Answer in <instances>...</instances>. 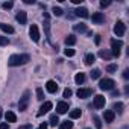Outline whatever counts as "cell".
Masks as SVG:
<instances>
[{
    "mask_svg": "<svg viewBox=\"0 0 129 129\" xmlns=\"http://www.w3.org/2000/svg\"><path fill=\"white\" fill-rule=\"evenodd\" d=\"M96 44H100V35H96Z\"/></svg>",
    "mask_w": 129,
    "mask_h": 129,
    "instance_id": "cell-42",
    "label": "cell"
},
{
    "mask_svg": "<svg viewBox=\"0 0 129 129\" xmlns=\"http://www.w3.org/2000/svg\"><path fill=\"white\" fill-rule=\"evenodd\" d=\"M81 114H82L81 109H73V111H70V118H79Z\"/></svg>",
    "mask_w": 129,
    "mask_h": 129,
    "instance_id": "cell-23",
    "label": "cell"
},
{
    "mask_svg": "<svg viewBox=\"0 0 129 129\" xmlns=\"http://www.w3.org/2000/svg\"><path fill=\"white\" fill-rule=\"evenodd\" d=\"M99 56H100V58H103V59H109L112 55H111L109 52H106V50H100V52H99Z\"/></svg>",
    "mask_w": 129,
    "mask_h": 129,
    "instance_id": "cell-24",
    "label": "cell"
},
{
    "mask_svg": "<svg viewBox=\"0 0 129 129\" xmlns=\"http://www.w3.org/2000/svg\"><path fill=\"white\" fill-rule=\"evenodd\" d=\"M106 70H108L109 73H114V72L117 70V66H115V64H109V66L106 67Z\"/></svg>",
    "mask_w": 129,
    "mask_h": 129,
    "instance_id": "cell-33",
    "label": "cell"
},
{
    "mask_svg": "<svg viewBox=\"0 0 129 129\" xmlns=\"http://www.w3.org/2000/svg\"><path fill=\"white\" fill-rule=\"evenodd\" d=\"M84 81H85V73H76L75 82H76L78 85H81V84H84Z\"/></svg>",
    "mask_w": 129,
    "mask_h": 129,
    "instance_id": "cell-20",
    "label": "cell"
},
{
    "mask_svg": "<svg viewBox=\"0 0 129 129\" xmlns=\"http://www.w3.org/2000/svg\"><path fill=\"white\" fill-rule=\"evenodd\" d=\"M123 78H124V79H129V70H124V73H123Z\"/></svg>",
    "mask_w": 129,
    "mask_h": 129,
    "instance_id": "cell-39",
    "label": "cell"
},
{
    "mask_svg": "<svg viewBox=\"0 0 129 129\" xmlns=\"http://www.w3.org/2000/svg\"><path fill=\"white\" fill-rule=\"evenodd\" d=\"M12 6H14L12 2H5V3H3V9H11Z\"/></svg>",
    "mask_w": 129,
    "mask_h": 129,
    "instance_id": "cell-35",
    "label": "cell"
},
{
    "mask_svg": "<svg viewBox=\"0 0 129 129\" xmlns=\"http://www.w3.org/2000/svg\"><path fill=\"white\" fill-rule=\"evenodd\" d=\"M37 129H47V123H41Z\"/></svg>",
    "mask_w": 129,
    "mask_h": 129,
    "instance_id": "cell-38",
    "label": "cell"
},
{
    "mask_svg": "<svg viewBox=\"0 0 129 129\" xmlns=\"http://www.w3.org/2000/svg\"><path fill=\"white\" fill-rule=\"evenodd\" d=\"M124 30H126V24L123 21H117L115 26H114V34L117 37H123L124 35Z\"/></svg>",
    "mask_w": 129,
    "mask_h": 129,
    "instance_id": "cell-6",
    "label": "cell"
},
{
    "mask_svg": "<svg viewBox=\"0 0 129 129\" xmlns=\"http://www.w3.org/2000/svg\"><path fill=\"white\" fill-rule=\"evenodd\" d=\"M58 123H59V118H58L56 114H53V115L50 117V126H56Z\"/></svg>",
    "mask_w": 129,
    "mask_h": 129,
    "instance_id": "cell-26",
    "label": "cell"
},
{
    "mask_svg": "<svg viewBox=\"0 0 129 129\" xmlns=\"http://www.w3.org/2000/svg\"><path fill=\"white\" fill-rule=\"evenodd\" d=\"M73 3H76V5H81V3H82V0H73Z\"/></svg>",
    "mask_w": 129,
    "mask_h": 129,
    "instance_id": "cell-44",
    "label": "cell"
},
{
    "mask_svg": "<svg viewBox=\"0 0 129 129\" xmlns=\"http://www.w3.org/2000/svg\"><path fill=\"white\" fill-rule=\"evenodd\" d=\"M69 111V103L67 102H59L58 106H56V112L58 114H66Z\"/></svg>",
    "mask_w": 129,
    "mask_h": 129,
    "instance_id": "cell-12",
    "label": "cell"
},
{
    "mask_svg": "<svg viewBox=\"0 0 129 129\" xmlns=\"http://www.w3.org/2000/svg\"><path fill=\"white\" fill-rule=\"evenodd\" d=\"M75 29H76L78 32H87V26H85V24H76Z\"/></svg>",
    "mask_w": 129,
    "mask_h": 129,
    "instance_id": "cell-30",
    "label": "cell"
},
{
    "mask_svg": "<svg viewBox=\"0 0 129 129\" xmlns=\"http://www.w3.org/2000/svg\"><path fill=\"white\" fill-rule=\"evenodd\" d=\"M121 47H123V43H121L120 40H111V49H112L111 55H112V56L118 58V56H120V49H121Z\"/></svg>",
    "mask_w": 129,
    "mask_h": 129,
    "instance_id": "cell-3",
    "label": "cell"
},
{
    "mask_svg": "<svg viewBox=\"0 0 129 129\" xmlns=\"http://www.w3.org/2000/svg\"><path fill=\"white\" fill-rule=\"evenodd\" d=\"M8 44H9L8 37H0V46H8Z\"/></svg>",
    "mask_w": 129,
    "mask_h": 129,
    "instance_id": "cell-31",
    "label": "cell"
},
{
    "mask_svg": "<svg viewBox=\"0 0 129 129\" xmlns=\"http://www.w3.org/2000/svg\"><path fill=\"white\" fill-rule=\"evenodd\" d=\"M66 44H67V46H73V44H76V37H75V35H69V37L66 38Z\"/></svg>",
    "mask_w": 129,
    "mask_h": 129,
    "instance_id": "cell-21",
    "label": "cell"
},
{
    "mask_svg": "<svg viewBox=\"0 0 129 129\" xmlns=\"http://www.w3.org/2000/svg\"><path fill=\"white\" fill-rule=\"evenodd\" d=\"M52 12H53V15H56V17L62 15V9L58 8V6H53V8H52Z\"/></svg>",
    "mask_w": 129,
    "mask_h": 129,
    "instance_id": "cell-28",
    "label": "cell"
},
{
    "mask_svg": "<svg viewBox=\"0 0 129 129\" xmlns=\"http://www.w3.org/2000/svg\"><path fill=\"white\" fill-rule=\"evenodd\" d=\"M52 106H53V105H52V102H44V103L40 106V111H38V114H37V115H38V117H41V115L47 114V112L52 109Z\"/></svg>",
    "mask_w": 129,
    "mask_h": 129,
    "instance_id": "cell-7",
    "label": "cell"
},
{
    "mask_svg": "<svg viewBox=\"0 0 129 129\" xmlns=\"http://www.w3.org/2000/svg\"><path fill=\"white\" fill-rule=\"evenodd\" d=\"M91 78H93V79H99V78H100V70H99V69H94V70L91 72Z\"/></svg>",
    "mask_w": 129,
    "mask_h": 129,
    "instance_id": "cell-29",
    "label": "cell"
},
{
    "mask_svg": "<svg viewBox=\"0 0 129 129\" xmlns=\"http://www.w3.org/2000/svg\"><path fill=\"white\" fill-rule=\"evenodd\" d=\"M37 99L38 100H43L44 99V94H43V90L41 88H37Z\"/></svg>",
    "mask_w": 129,
    "mask_h": 129,
    "instance_id": "cell-32",
    "label": "cell"
},
{
    "mask_svg": "<svg viewBox=\"0 0 129 129\" xmlns=\"http://www.w3.org/2000/svg\"><path fill=\"white\" fill-rule=\"evenodd\" d=\"M0 29H2L5 34H14V27L9 26V24H6V23H2V24H0Z\"/></svg>",
    "mask_w": 129,
    "mask_h": 129,
    "instance_id": "cell-19",
    "label": "cell"
},
{
    "mask_svg": "<svg viewBox=\"0 0 129 129\" xmlns=\"http://www.w3.org/2000/svg\"><path fill=\"white\" fill-rule=\"evenodd\" d=\"M24 3H27V5H32V3H34V0H24Z\"/></svg>",
    "mask_w": 129,
    "mask_h": 129,
    "instance_id": "cell-43",
    "label": "cell"
},
{
    "mask_svg": "<svg viewBox=\"0 0 129 129\" xmlns=\"http://www.w3.org/2000/svg\"><path fill=\"white\" fill-rule=\"evenodd\" d=\"M109 5H111L109 0H106V2H105V0H102V2H100V6H102V8H106V6H109Z\"/></svg>",
    "mask_w": 129,
    "mask_h": 129,
    "instance_id": "cell-37",
    "label": "cell"
},
{
    "mask_svg": "<svg viewBox=\"0 0 129 129\" xmlns=\"http://www.w3.org/2000/svg\"><path fill=\"white\" fill-rule=\"evenodd\" d=\"M30 61V56L29 55H12L8 61V64L11 67H18V66H24V64H27Z\"/></svg>",
    "mask_w": 129,
    "mask_h": 129,
    "instance_id": "cell-1",
    "label": "cell"
},
{
    "mask_svg": "<svg viewBox=\"0 0 129 129\" xmlns=\"http://www.w3.org/2000/svg\"><path fill=\"white\" fill-rule=\"evenodd\" d=\"M15 18H17V21H18L20 24H26V21H27V14H26V11H20V12H17Z\"/></svg>",
    "mask_w": 129,
    "mask_h": 129,
    "instance_id": "cell-13",
    "label": "cell"
},
{
    "mask_svg": "<svg viewBox=\"0 0 129 129\" xmlns=\"http://www.w3.org/2000/svg\"><path fill=\"white\" fill-rule=\"evenodd\" d=\"M0 118H2V108H0Z\"/></svg>",
    "mask_w": 129,
    "mask_h": 129,
    "instance_id": "cell-45",
    "label": "cell"
},
{
    "mask_svg": "<svg viewBox=\"0 0 129 129\" xmlns=\"http://www.w3.org/2000/svg\"><path fill=\"white\" fill-rule=\"evenodd\" d=\"M84 61H85V64H87V66H93V62L96 61V56H94L93 53H87Z\"/></svg>",
    "mask_w": 129,
    "mask_h": 129,
    "instance_id": "cell-18",
    "label": "cell"
},
{
    "mask_svg": "<svg viewBox=\"0 0 129 129\" xmlns=\"http://www.w3.org/2000/svg\"><path fill=\"white\" fill-rule=\"evenodd\" d=\"M123 108H124V105H123L121 102H117V103L114 105V109H115L118 114H121V112H123Z\"/></svg>",
    "mask_w": 129,
    "mask_h": 129,
    "instance_id": "cell-25",
    "label": "cell"
},
{
    "mask_svg": "<svg viewBox=\"0 0 129 129\" xmlns=\"http://www.w3.org/2000/svg\"><path fill=\"white\" fill-rule=\"evenodd\" d=\"M72 127H73V123L69 121V120H67V121H62V123L59 124V129H72Z\"/></svg>",
    "mask_w": 129,
    "mask_h": 129,
    "instance_id": "cell-22",
    "label": "cell"
},
{
    "mask_svg": "<svg viewBox=\"0 0 129 129\" xmlns=\"http://www.w3.org/2000/svg\"><path fill=\"white\" fill-rule=\"evenodd\" d=\"M70 96H72V90L66 88V90H64V97H70Z\"/></svg>",
    "mask_w": 129,
    "mask_h": 129,
    "instance_id": "cell-36",
    "label": "cell"
},
{
    "mask_svg": "<svg viewBox=\"0 0 129 129\" xmlns=\"http://www.w3.org/2000/svg\"><path fill=\"white\" fill-rule=\"evenodd\" d=\"M0 129H8V123H2L0 124Z\"/></svg>",
    "mask_w": 129,
    "mask_h": 129,
    "instance_id": "cell-41",
    "label": "cell"
},
{
    "mask_svg": "<svg viewBox=\"0 0 129 129\" xmlns=\"http://www.w3.org/2000/svg\"><path fill=\"white\" fill-rule=\"evenodd\" d=\"M91 93H93V91H91V88H79L76 94H78V97H79V99H87V97H90V96H91Z\"/></svg>",
    "mask_w": 129,
    "mask_h": 129,
    "instance_id": "cell-10",
    "label": "cell"
},
{
    "mask_svg": "<svg viewBox=\"0 0 129 129\" xmlns=\"http://www.w3.org/2000/svg\"><path fill=\"white\" fill-rule=\"evenodd\" d=\"M64 53H66V56H75V50L73 49H66Z\"/></svg>",
    "mask_w": 129,
    "mask_h": 129,
    "instance_id": "cell-34",
    "label": "cell"
},
{
    "mask_svg": "<svg viewBox=\"0 0 129 129\" xmlns=\"http://www.w3.org/2000/svg\"><path fill=\"white\" fill-rule=\"evenodd\" d=\"M29 35H30V40H32L34 43H38V41H40V30H38V26H37V24H32V26H30Z\"/></svg>",
    "mask_w": 129,
    "mask_h": 129,
    "instance_id": "cell-5",
    "label": "cell"
},
{
    "mask_svg": "<svg viewBox=\"0 0 129 129\" xmlns=\"http://www.w3.org/2000/svg\"><path fill=\"white\" fill-rule=\"evenodd\" d=\"M105 97L102 96V94H97L96 97H94V108L96 109H102L103 106H105Z\"/></svg>",
    "mask_w": 129,
    "mask_h": 129,
    "instance_id": "cell-8",
    "label": "cell"
},
{
    "mask_svg": "<svg viewBox=\"0 0 129 129\" xmlns=\"http://www.w3.org/2000/svg\"><path fill=\"white\" fill-rule=\"evenodd\" d=\"M103 118H105V121H106V123H112V121H114V118H115V114H114V111H111V109L105 111V115H103Z\"/></svg>",
    "mask_w": 129,
    "mask_h": 129,
    "instance_id": "cell-16",
    "label": "cell"
},
{
    "mask_svg": "<svg viewBox=\"0 0 129 129\" xmlns=\"http://www.w3.org/2000/svg\"><path fill=\"white\" fill-rule=\"evenodd\" d=\"M29 99H30V91L26 90L23 93V96L20 97V102H18V109L20 111H26L27 106H29Z\"/></svg>",
    "mask_w": 129,
    "mask_h": 129,
    "instance_id": "cell-2",
    "label": "cell"
},
{
    "mask_svg": "<svg viewBox=\"0 0 129 129\" xmlns=\"http://www.w3.org/2000/svg\"><path fill=\"white\" fill-rule=\"evenodd\" d=\"M93 121H94V124H96V129H102V121H100V118H99L97 115L93 117Z\"/></svg>",
    "mask_w": 129,
    "mask_h": 129,
    "instance_id": "cell-27",
    "label": "cell"
},
{
    "mask_svg": "<svg viewBox=\"0 0 129 129\" xmlns=\"http://www.w3.org/2000/svg\"><path fill=\"white\" fill-rule=\"evenodd\" d=\"M18 129H32V126L30 124H26V126H20Z\"/></svg>",
    "mask_w": 129,
    "mask_h": 129,
    "instance_id": "cell-40",
    "label": "cell"
},
{
    "mask_svg": "<svg viewBox=\"0 0 129 129\" xmlns=\"http://www.w3.org/2000/svg\"><path fill=\"white\" fill-rule=\"evenodd\" d=\"M5 118H6V121H9V123H14V121H17V115H15L12 111H8V112L5 114Z\"/></svg>",
    "mask_w": 129,
    "mask_h": 129,
    "instance_id": "cell-17",
    "label": "cell"
},
{
    "mask_svg": "<svg viewBox=\"0 0 129 129\" xmlns=\"http://www.w3.org/2000/svg\"><path fill=\"white\" fill-rule=\"evenodd\" d=\"M44 29H46V37H47V40L52 43V37H50V20H49V14H44Z\"/></svg>",
    "mask_w": 129,
    "mask_h": 129,
    "instance_id": "cell-9",
    "label": "cell"
},
{
    "mask_svg": "<svg viewBox=\"0 0 129 129\" xmlns=\"http://www.w3.org/2000/svg\"><path fill=\"white\" fill-rule=\"evenodd\" d=\"M87 129H88V127H87Z\"/></svg>",
    "mask_w": 129,
    "mask_h": 129,
    "instance_id": "cell-46",
    "label": "cell"
},
{
    "mask_svg": "<svg viewBox=\"0 0 129 129\" xmlns=\"http://www.w3.org/2000/svg\"><path fill=\"white\" fill-rule=\"evenodd\" d=\"M91 20H93V23H96V24H102V23L105 21V15H103L102 12H94L93 17H91Z\"/></svg>",
    "mask_w": 129,
    "mask_h": 129,
    "instance_id": "cell-11",
    "label": "cell"
},
{
    "mask_svg": "<svg viewBox=\"0 0 129 129\" xmlns=\"http://www.w3.org/2000/svg\"><path fill=\"white\" fill-rule=\"evenodd\" d=\"M75 14H76L78 17H81V18H88V17H90L87 8H78V9L75 11Z\"/></svg>",
    "mask_w": 129,
    "mask_h": 129,
    "instance_id": "cell-15",
    "label": "cell"
},
{
    "mask_svg": "<svg viewBox=\"0 0 129 129\" xmlns=\"http://www.w3.org/2000/svg\"><path fill=\"white\" fill-rule=\"evenodd\" d=\"M46 90L49 91V93H56L58 91V85H56V82L55 81H47V84H46Z\"/></svg>",
    "mask_w": 129,
    "mask_h": 129,
    "instance_id": "cell-14",
    "label": "cell"
},
{
    "mask_svg": "<svg viewBox=\"0 0 129 129\" xmlns=\"http://www.w3.org/2000/svg\"><path fill=\"white\" fill-rule=\"evenodd\" d=\"M114 85H115V82H114L112 79H102V81L99 82V88H100V90H105V91L112 90Z\"/></svg>",
    "mask_w": 129,
    "mask_h": 129,
    "instance_id": "cell-4",
    "label": "cell"
}]
</instances>
